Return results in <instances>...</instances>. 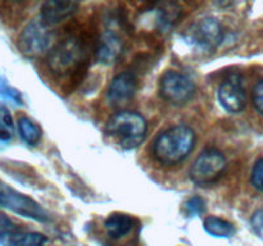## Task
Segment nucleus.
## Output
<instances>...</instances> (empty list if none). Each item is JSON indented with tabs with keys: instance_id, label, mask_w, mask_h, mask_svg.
I'll list each match as a JSON object with an SVG mask.
<instances>
[{
	"instance_id": "nucleus-1",
	"label": "nucleus",
	"mask_w": 263,
	"mask_h": 246,
	"mask_svg": "<svg viewBox=\"0 0 263 246\" xmlns=\"http://www.w3.org/2000/svg\"><path fill=\"white\" fill-rule=\"evenodd\" d=\"M195 145V133L184 125L174 126L159 133L153 141L152 151L158 163L176 166L189 156Z\"/></svg>"
},
{
	"instance_id": "nucleus-2",
	"label": "nucleus",
	"mask_w": 263,
	"mask_h": 246,
	"mask_svg": "<svg viewBox=\"0 0 263 246\" xmlns=\"http://www.w3.org/2000/svg\"><path fill=\"white\" fill-rule=\"evenodd\" d=\"M145 119L135 112H118L108 119L105 132L120 146L125 149H135L144 141L146 135Z\"/></svg>"
},
{
	"instance_id": "nucleus-3",
	"label": "nucleus",
	"mask_w": 263,
	"mask_h": 246,
	"mask_svg": "<svg viewBox=\"0 0 263 246\" xmlns=\"http://www.w3.org/2000/svg\"><path fill=\"white\" fill-rule=\"evenodd\" d=\"M85 51L77 38L69 37L59 43L49 54V68L57 76H68L81 68Z\"/></svg>"
},
{
	"instance_id": "nucleus-4",
	"label": "nucleus",
	"mask_w": 263,
	"mask_h": 246,
	"mask_svg": "<svg viewBox=\"0 0 263 246\" xmlns=\"http://www.w3.org/2000/svg\"><path fill=\"white\" fill-rule=\"evenodd\" d=\"M0 208H5L21 217L36 222L46 223L50 220V214L39 202L12 189L4 182H0Z\"/></svg>"
},
{
	"instance_id": "nucleus-5",
	"label": "nucleus",
	"mask_w": 263,
	"mask_h": 246,
	"mask_svg": "<svg viewBox=\"0 0 263 246\" xmlns=\"http://www.w3.org/2000/svg\"><path fill=\"white\" fill-rule=\"evenodd\" d=\"M226 169V158L221 151L208 149L203 151L190 168V178L198 186H208L222 177Z\"/></svg>"
},
{
	"instance_id": "nucleus-6",
	"label": "nucleus",
	"mask_w": 263,
	"mask_h": 246,
	"mask_svg": "<svg viewBox=\"0 0 263 246\" xmlns=\"http://www.w3.org/2000/svg\"><path fill=\"white\" fill-rule=\"evenodd\" d=\"M185 38L190 45L199 50L212 51L222 41V26L216 18H202L187 28L185 32Z\"/></svg>"
},
{
	"instance_id": "nucleus-7",
	"label": "nucleus",
	"mask_w": 263,
	"mask_h": 246,
	"mask_svg": "<svg viewBox=\"0 0 263 246\" xmlns=\"http://www.w3.org/2000/svg\"><path fill=\"white\" fill-rule=\"evenodd\" d=\"M53 43V32L43 20L28 23L18 37V49L27 56H39L48 51Z\"/></svg>"
},
{
	"instance_id": "nucleus-8",
	"label": "nucleus",
	"mask_w": 263,
	"mask_h": 246,
	"mask_svg": "<svg viewBox=\"0 0 263 246\" xmlns=\"http://www.w3.org/2000/svg\"><path fill=\"white\" fill-rule=\"evenodd\" d=\"M159 92L166 101L181 105L192 100L195 94V86L192 79L176 71H167L161 77Z\"/></svg>"
},
{
	"instance_id": "nucleus-9",
	"label": "nucleus",
	"mask_w": 263,
	"mask_h": 246,
	"mask_svg": "<svg viewBox=\"0 0 263 246\" xmlns=\"http://www.w3.org/2000/svg\"><path fill=\"white\" fill-rule=\"evenodd\" d=\"M43 233L26 232L7 215L0 214V246H48Z\"/></svg>"
},
{
	"instance_id": "nucleus-10",
	"label": "nucleus",
	"mask_w": 263,
	"mask_h": 246,
	"mask_svg": "<svg viewBox=\"0 0 263 246\" xmlns=\"http://www.w3.org/2000/svg\"><path fill=\"white\" fill-rule=\"evenodd\" d=\"M218 100L229 113H240L247 105V91L241 74L230 73L218 87Z\"/></svg>"
},
{
	"instance_id": "nucleus-11",
	"label": "nucleus",
	"mask_w": 263,
	"mask_h": 246,
	"mask_svg": "<svg viewBox=\"0 0 263 246\" xmlns=\"http://www.w3.org/2000/svg\"><path fill=\"white\" fill-rule=\"evenodd\" d=\"M138 90V78L133 72H122L110 81L107 91V99L112 105L125 104L133 99Z\"/></svg>"
},
{
	"instance_id": "nucleus-12",
	"label": "nucleus",
	"mask_w": 263,
	"mask_h": 246,
	"mask_svg": "<svg viewBox=\"0 0 263 246\" xmlns=\"http://www.w3.org/2000/svg\"><path fill=\"white\" fill-rule=\"evenodd\" d=\"M81 0H45L41 5L40 18L48 26L58 25L76 13Z\"/></svg>"
},
{
	"instance_id": "nucleus-13",
	"label": "nucleus",
	"mask_w": 263,
	"mask_h": 246,
	"mask_svg": "<svg viewBox=\"0 0 263 246\" xmlns=\"http://www.w3.org/2000/svg\"><path fill=\"white\" fill-rule=\"evenodd\" d=\"M122 38L115 31H105L100 37L97 48V59L102 63L110 64L117 60L122 54Z\"/></svg>"
},
{
	"instance_id": "nucleus-14",
	"label": "nucleus",
	"mask_w": 263,
	"mask_h": 246,
	"mask_svg": "<svg viewBox=\"0 0 263 246\" xmlns=\"http://www.w3.org/2000/svg\"><path fill=\"white\" fill-rule=\"evenodd\" d=\"M104 227L108 236L117 240L131 232L134 227V218L125 213H113L105 219Z\"/></svg>"
},
{
	"instance_id": "nucleus-15",
	"label": "nucleus",
	"mask_w": 263,
	"mask_h": 246,
	"mask_svg": "<svg viewBox=\"0 0 263 246\" xmlns=\"http://www.w3.org/2000/svg\"><path fill=\"white\" fill-rule=\"evenodd\" d=\"M204 230L213 237H231L235 235L236 230L234 224L220 217H207L204 219Z\"/></svg>"
},
{
	"instance_id": "nucleus-16",
	"label": "nucleus",
	"mask_w": 263,
	"mask_h": 246,
	"mask_svg": "<svg viewBox=\"0 0 263 246\" xmlns=\"http://www.w3.org/2000/svg\"><path fill=\"white\" fill-rule=\"evenodd\" d=\"M14 137V123L7 107L0 104V150L7 148Z\"/></svg>"
},
{
	"instance_id": "nucleus-17",
	"label": "nucleus",
	"mask_w": 263,
	"mask_h": 246,
	"mask_svg": "<svg viewBox=\"0 0 263 246\" xmlns=\"http://www.w3.org/2000/svg\"><path fill=\"white\" fill-rule=\"evenodd\" d=\"M18 131H20L22 140L31 146L37 145L39 141L41 140V135H43L41 128L27 117L20 118V120H18Z\"/></svg>"
},
{
	"instance_id": "nucleus-18",
	"label": "nucleus",
	"mask_w": 263,
	"mask_h": 246,
	"mask_svg": "<svg viewBox=\"0 0 263 246\" xmlns=\"http://www.w3.org/2000/svg\"><path fill=\"white\" fill-rule=\"evenodd\" d=\"M0 101H9L14 105H22V95L17 89L10 86L7 79L0 74Z\"/></svg>"
},
{
	"instance_id": "nucleus-19",
	"label": "nucleus",
	"mask_w": 263,
	"mask_h": 246,
	"mask_svg": "<svg viewBox=\"0 0 263 246\" xmlns=\"http://www.w3.org/2000/svg\"><path fill=\"white\" fill-rule=\"evenodd\" d=\"M205 210V202L200 196H193L185 202V212L189 217H197Z\"/></svg>"
},
{
	"instance_id": "nucleus-20",
	"label": "nucleus",
	"mask_w": 263,
	"mask_h": 246,
	"mask_svg": "<svg viewBox=\"0 0 263 246\" xmlns=\"http://www.w3.org/2000/svg\"><path fill=\"white\" fill-rule=\"evenodd\" d=\"M251 182L254 189L258 190L259 192H263V158L254 164L253 169H252Z\"/></svg>"
},
{
	"instance_id": "nucleus-21",
	"label": "nucleus",
	"mask_w": 263,
	"mask_h": 246,
	"mask_svg": "<svg viewBox=\"0 0 263 246\" xmlns=\"http://www.w3.org/2000/svg\"><path fill=\"white\" fill-rule=\"evenodd\" d=\"M252 99H253L254 108L263 115V79L254 86Z\"/></svg>"
},
{
	"instance_id": "nucleus-22",
	"label": "nucleus",
	"mask_w": 263,
	"mask_h": 246,
	"mask_svg": "<svg viewBox=\"0 0 263 246\" xmlns=\"http://www.w3.org/2000/svg\"><path fill=\"white\" fill-rule=\"evenodd\" d=\"M251 224L254 233L263 241V210H257V212L252 215Z\"/></svg>"
},
{
	"instance_id": "nucleus-23",
	"label": "nucleus",
	"mask_w": 263,
	"mask_h": 246,
	"mask_svg": "<svg viewBox=\"0 0 263 246\" xmlns=\"http://www.w3.org/2000/svg\"><path fill=\"white\" fill-rule=\"evenodd\" d=\"M236 0H218V5L222 8H229L235 3Z\"/></svg>"
}]
</instances>
